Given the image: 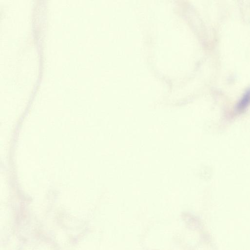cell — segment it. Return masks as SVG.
Returning a JSON list of instances; mask_svg holds the SVG:
<instances>
[{"mask_svg":"<svg viewBox=\"0 0 250 250\" xmlns=\"http://www.w3.org/2000/svg\"><path fill=\"white\" fill-rule=\"evenodd\" d=\"M250 103V87L248 88L243 95L238 101L236 109L238 112L244 110Z\"/></svg>","mask_w":250,"mask_h":250,"instance_id":"1","label":"cell"}]
</instances>
